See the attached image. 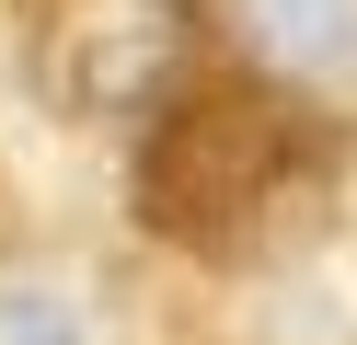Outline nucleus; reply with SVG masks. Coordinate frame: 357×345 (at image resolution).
Wrapping results in <instances>:
<instances>
[{"label": "nucleus", "instance_id": "4", "mask_svg": "<svg viewBox=\"0 0 357 345\" xmlns=\"http://www.w3.org/2000/svg\"><path fill=\"white\" fill-rule=\"evenodd\" d=\"M0 345H104L93 299L58 288V276H0Z\"/></svg>", "mask_w": 357, "mask_h": 345}, {"label": "nucleus", "instance_id": "3", "mask_svg": "<svg viewBox=\"0 0 357 345\" xmlns=\"http://www.w3.org/2000/svg\"><path fill=\"white\" fill-rule=\"evenodd\" d=\"M254 46L288 81H357V0H254Z\"/></svg>", "mask_w": 357, "mask_h": 345}, {"label": "nucleus", "instance_id": "1", "mask_svg": "<svg viewBox=\"0 0 357 345\" xmlns=\"http://www.w3.org/2000/svg\"><path fill=\"white\" fill-rule=\"evenodd\" d=\"M300 184H311L300 115L265 104V92H242V81H208V92H185V104H162V127H150L139 219L173 230L185 253H242L265 230V207H288Z\"/></svg>", "mask_w": 357, "mask_h": 345}, {"label": "nucleus", "instance_id": "2", "mask_svg": "<svg viewBox=\"0 0 357 345\" xmlns=\"http://www.w3.org/2000/svg\"><path fill=\"white\" fill-rule=\"evenodd\" d=\"M196 46V0H70L47 46V92L81 115H139Z\"/></svg>", "mask_w": 357, "mask_h": 345}]
</instances>
